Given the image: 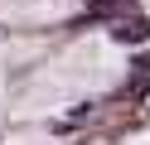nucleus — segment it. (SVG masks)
Segmentation results:
<instances>
[{
	"mask_svg": "<svg viewBox=\"0 0 150 145\" xmlns=\"http://www.w3.org/2000/svg\"><path fill=\"white\" fill-rule=\"evenodd\" d=\"M121 73V58L111 53V44L102 39H82L73 44L58 63H44V73L34 77V87L20 97V111L24 116H39V111H58L68 106L73 97H87V92H107Z\"/></svg>",
	"mask_w": 150,
	"mask_h": 145,
	"instance_id": "nucleus-1",
	"label": "nucleus"
},
{
	"mask_svg": "<svg viewBox=\"0 0 150 145\" xmlns=\"http://www.w3.org/2000/svg\"><path fill=\"white\" fill-rule=\"evenodd\" d=\"M145 111H150V92H145Z\"/></svg>",
	"mask_w": 150,
	"mask_h": 145,
	"instance_id": "nucleus-3",
	"label": "nucleus"
},
{
	"mask_svg": "<svg viewBox=\"0 0 150 145\" xmlns=\"http://www.w3.org/2000/svg\"><path fill=\"white\" fill-rule=\"evenodd\" d=\"M78 10V0H10L0 5L5 24H53V19H68Z\"/></svg>",
	"mask_w": 150,
	"mask_h": 145,
	"instance_id": "nucleus-2",
	"label": "nucleus"
}]
</instances>
